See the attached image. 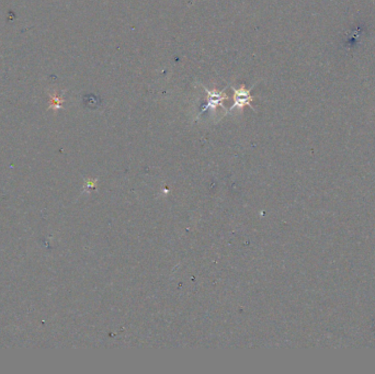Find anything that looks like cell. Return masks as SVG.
Masks as SVG:
<instances>
[{"label":"cell","instance_id":"cell-1","mask_svg":"<svg viewBox=\"0 0 375 374\" xmlns=\"http://www.w3.org/2000/svg\"><path fill=\"white\" fill-rule=\"evenodd\" d=\"M234 92V104L232 109L238 108L243 109L245 106L251 107V102L254 100V98L250 94V90L246 89V87L243 86L239 89H233Z\"/></svg>","mask_w":375,"mask_h":374},{"label":"cell","instance_id":"cell-2","mask_svg":"<svg viewBox=\"0 0 375 374\" xmlns=\"http://www.w3.org/2000/svg\"><path fill=\"white\" fill-rule=\"evenodd\" d=\"M204 91H206L208 96V102L206 109L208 108L216 109L218 106H222L224 100H227L228 99L226 93L223 91H217L216 89H214V90H208V89L204 87Z\"/></svg>","mask_w":375,"mask_h":374}]
</instances>
